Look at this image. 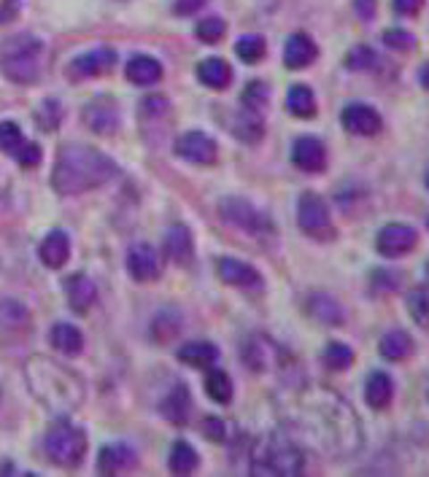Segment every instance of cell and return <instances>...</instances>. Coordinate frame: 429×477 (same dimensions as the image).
Masks as SVG:
<instances>
[{
	"mask_svg": "<svg viewBox=\"0 0 429 477\" xmlns=\"http://www.w3.org/2000/svg\"><path fill=\"white\" fill-rule=\"evenodd\" d=\"M378 63H381V57L370 46H354L346 54V68L349 71H375Z\"/></svg>",
	"mask_w": 429,
	"mask_h": 477,
	"instance_id": "obj_41",
	"label": "cell"
},
{
	"mask_svg": "<svg viewBox=\"0 0 429 477\" xmlns=\"http://www.w3.org/2000/svg\"><path fill=\"white\" fill-rule=\"evenodd\" d=\"M306 469V453L283 431L262 437L251 453V474L267 477H298Z\"/></svg>",
	"mask_w": 429,
	"mask_h": 477,
	"instance_id": "obj_4",
	"label": "cell"
},
{
	"mask_svg": "<svg viewBox=\"0 0 429 477\" xmlns=\"http://www.w3.org/2000/svg\"><path fill=\"white\" fill-rule=\"evenodd\" d=\"M165 254L171 262L176 264H189L195 256V243H192V232L184 224H176L165 232Z\"/></svg>",
	"mask_w": 429,
	"mask_h": 477,
	"instance_id": "obj_22",
	"label": "cell"
},
{
	"mask_svg": "<svg viewBox=\"0 0 429 477\" xmlns=\"http://www.w3.org/2000/svg\"><path fill=\"white\" fill-rule=\"evenodd\" d=\"M176 154L189 165H214L216 163V140L200 130H189L176 140Z\"/></svg>",
	"mask_w": 429,
	"mask_h": 477,
	"instance_id": "obj_10",
	"label": "cell"
},
{
	"mask_svg": "<svg viewBox=\"0 0 429 477\" xmlns=\"http://www.w3.org/2000/svg\"><path fill=\"white\" fill-rule=\"evenodd\" d=\"M306 307H308L314 322H319L324 327H341L346 322V310L330 294H311L308 302H306Z\"/></svg>",
	"mask_w": 429,
	"mask_h": 477,
	"instance_id": "obj_20",
	"label": "cell"
},
{
	"mask_svg": "<svg viewBox=\"0 0 429 477\" xmlns=\"http://www.w3.org/2000/svg\"><path fill=\"white\" fill-rule=\"evenodd\" d=\"M203 4H206V0H176L173 12H176L179 17H187V14H192V12H198Z\"/></svg>",
	"mask_w": 429,
	"mask_h": 477,
	"instance_id": "obj_51",
	"label": "cell"
},
{
	"mask_svg": "<svg viewBox=\"0 0 429 477\" xmlns=\"http://www.w3.org/2000/svg\"><path fill=\"white\" fill-rule=\"evenodd\" d=\"M370 286L375 291H397L402 286V272H394V270H375L370 275Z\"/></svg>",
	"mask_w": 429,
	"mask_h": 477,
	"instance_id": "obj_45",
	"label": "cell"
},
{
	"mask_svg": "<svg viewBox=\"0 0 429 477\" xmlns=\"http://www.w3.org/2000/svg\"><path fill=\"white\" fill-rule=\"evenodd\" d=\"M49 340H52V346H55L60 354H65V356H79L81 348H84V338H81V332H79L73 324H65V322L52 327Z\"/></svg>",
	"mask_w": 429,
	"mask_h": 477,
	"instance_id": "obj_32",
	"label": "cell"
},
{
	"mask_svg": "<svg viewBox=\"0 0 429 477\" xmlns=\"http://www.w3.org/2000/svg\"><path fill=\"white\" fill-rule=\"evenodd\" d=\"M22 143H25V135L17 121H0V151L9 156H17Z\"/></svg>",
	"mask_w": 429,
	"mask_h": 477,
	"instance_id": "obj_40",
	"label": "cell"
},
{
	"mask_svg": "<svg viewBox=\"0 0 429 477\" xmlns=\"http://www.w3.org/2000/svg\"><path fill=\"white\" fill-rule=\"evenodd\" d=\"M203 434L211 439V442H222L227 437V426L222 418H206L203 421Z\"/></svg>",
	"mask_w": 429,
	"mask_h": 477,
	"instance_id": "obj_47",
	"label": "cell"
},
{
	"mask_svg": "<svg viewBox=\"0 0 429 477\" xmlns=\"http://www.w3.org/2000/svg\"><path fill=\"white\" fill-rule=\"evenodd\" d=\"M114 65H116V52H111V49H95V52L79 57V60H73L68 76H71V79L103 76V73H108Z\"/></svg>",
	"mask_w": 429,
	"mask_h": 477,
	"instance_id": "obj_19",
	"label": "cell"
},
{
	"mask_svg": "<svg viewBox=\"0 0 429 477\" xmlns=\"http://www.w3.org/2000/svg\"><path fill=\"white\" fill-rule=\"evenodd\" d=\"M25 381L30 394L49 413L68 415L84 402V381L49 356H30L25 362Z\"/></svg>",
	"mask_w": 429,
	"mask_h": 477,
	"instance_id": "obj_3",
	"label": "cell"
},
{
	"mask_svg": "<svg viewBox=\"0 0 429 477\" xmlns=\"http://www.w3.org/2000/svg\"><path fill=\"white\" fill-rule=\"evenodd\" d=\"M267 100H270V87H267L265 81H251V84L243 89V95H240L243 108H251V111H257V113L265 111Z\"/></svg>",
	"mask_w": 429,
	"mask_h": 477,
	"instance_id": "obj_39",
	"label": "cell"
},
{
	"mask_svg": "<svg viewBox=\"0 0 429 477\" xmlns=\"http://www.w3.org/2000/svg\"><path fill=\"white\" fill-rule=\"evenodd\" d=\"M426 224H429V222H426Z\"/></svg>",
	"mask_w": 429,
	"mask_h": 477,
	"instance_id": "obj_58",
	"label": "cell"
},
{
	"mask_svg": "<svg viewBox=\"0 0 429 477\" xmlns=\"http://www.w3.org/2000/svg\"><path fill=\"white\" fill-rule=\"evenodd\" d=\"M230 130H232L243 143H257V140H262V135H265V119H262V113H257V111H251V108H240V111L235 113Z\"/></svg>",
	"mask_w": 429,
	"mask_h": 477,
	"instance_id": "obj_29",
	"label": "cell"
},
{
	"mask_svg": "<svg viewBox=\"0 0 429 477\" xmlns=\"http://www.w3.org/2000/svg\"><path fill=\"white\" fill-rule=\"evenodd\" d=\"M316 57H319V46L308 33L290 36V41L283 46V65L290 71H303V68L314 65Z\"/></svg>",
	"mask_w": 429,
	"mask_h": 477,
	"instance_id": "obj_16",
	"label": "cell"
},
{
	"mask_svg": "<svg viewBox=\"0 0 429 477\" xmlns=\"http://www.w3.org/2000/svg\"><path fill=\"white\" fill-rule=\"evenodd\" d=\"M17 12H20V0H0V25L12 22Z\"/></svg>",
	"mask_w": 429,
	"mask_h": 477,
	"instance_id": "obj_49",
	"label": "cell"
},
{
	"mask_svg": "<svg viewBox=\"0 0 429 477\" xmlns=\"http://www.w3.org/2000/svg\"><path fill=\"white\" fill-rule=\"evenodd\" d=\"M286 108H290V113L298 116V119L316 116V95H314V89L306 87V84H292L290 92H286Z\"/></svg>",
	"mask_w": 429,
	"mask_h": 477,
	"instance_id": "obj_30",
	"label": "cell"
},
{
	"mask_svg": "<svg viewBox=\"0 0 429 477\" xmlns=\"http://www.w3.org/2000/svg\"><path fill=\"white\" fill-rule=\"evenodd\" d=\"M378 351H381V356L389 359V362H405V359L413 354V338H410V332H405V330H389V332L381 338Z\"/></svg>",
	"mask_w": 429,
	"mask_h": 477,
	"instance_id": "obj_28",
	"label": "cell"
},
{
	"mask_svg": "<svg viewBox=\"0 0 429 477\" xmlns=\"http://www.w3.org/2000/svg\"><path fill=\"white\" fill-rule=\"evenodd\" d=\"M265 52H267V44H265V38H259V36H243V38L235 44V54H238L243 63H248V65L259 63V60L265 57Z\"/></svg>",
	"mask_w": 429,
	"mask_h": 477,
	"instance_id": "obj_38",
	"label": "cell"
},
{
	"mask_svg": "<svg viewBox=\"0 0 429 477\" xmlns=\"http://www.w3.org/2000/svg\"><path fill=\"white\" fill-rule=\"evenodd\" d=\"M198 464H200L198 450H195L189 442H184V439L173 442V448H171V458H168V466H171L173 474H192V472L198 469Z\"/></svg>",
	"mask_w": 429,
	"mask_h": 477,
	"instance_id": "obj_33",
	"label": "cell"
},
{
	"mask_svg": "<svg viewBox=\"0 0 429 477\" xmlns=\"http://www.w3.org/2000/svg\"><path fill=\"white\" fill-rule=\"evenodd\" d=\"M44 44L36 36H14L0 46V71L14 84H33L41 73Z\"/></svg>",
	"mask_w": 429,
	"mask_h": 477,
	"instance_id": "obj_5",
	"label": "cell"
},
{
	"mask_svg": "<svg viewBox=\"0 0 429 477\" xmlns=\"http://www.w3.org/2000/svg\"><path fill=\"white\" fill-rule=\"evenodd\" d=\"M143 113H165L168 111V100L165 97H149V100H143Z\"/></svg>",
	"mask_w": 429,
	"mask_h": 477,
	"instance_id": "obj_50",
	"label": "cell"
},
{
	"mask_svg": "<svg viewBox=\"0 0 429 477\" xmlns=\"http://www.w3.org/2000/svg\"><path fill=\"white\" fill-rule=\"evenodd\" d=\"M216 272L227 286H238V289H262L265 286L259 270H254L251 264L232 259V256H222L216 262Z\"/></svg>",
	"mask_w": 429,
	"mask_h": 477,
	"instance_id": "obj_15",
	"label": "cell"
},
{
	"mask_svg": "<svg viewBox=\"0 0 429 477\" xmlns=\"http://www.w3.org/2000/svg\"><path fill=\"white\" fill-rule=\"evenodd\" d=\"M322 362L327 364V370L343 372V370H349L354 364V351L346 343H341V340H330L327 348H324V354H322Z\"/></svg>",
	"mask_w": 429,
	"mask_h": 477,
	"instance_id": "obj_35",
	"label": "cell"
},
{
	"mask_svg": "<svg viewBox=\"0 0 429 477\" xmlns=\"http://www.w3.org/2000/svg\"><path fill=\"white\" fill-rule=\"evenodd\" d=\"M405 305H408V313H410L413 322H416L421 330H429V283L413 289V291L408 294Z\"/></svg>",
	"mask_w": 429,
	"mask_h": 477,
	"instance_id": "obj_34",
	"label": "cell"
},
{
	"mask_svg": "<svg viewBox=\"0 0 429 477\" xmlns=\"http://www.w3.org/2000/svg\"><path fill=\"white\" fill-rule=\"evenodd\" d=\"M160 256L152 246L147 243H135L130 251H127V272L138 280V283H149V280H157L160 278Z\"/></svg>",
	"mask_w": 429,
	"mask_h": 477,
	"instance_id": "obj_14",
	"label": "cell"
},
{
	"mask_svg": "<svg viewBox=\"0 0 429 477\" xmlns=\"http://www.w3.org/2000/svg\"><path fill=\"white\" fill-rule=\"evenodd\" d=\"M426 272H429V262H426Z\"/></svg>",
	"mask_w": 429,
	"mask_h": 477,
	"instance_id": "obj_55",
	"label": "cell"
},
{
	"mask_svg": "<svg viewBox=\"0 0 429 477\" xmlns=\"http://www.w3.org/2000/svg\"><path fill=\"white\" fill-rule=\"evenodd\" d=\"M416 246H418V232L410 224H402V222H391V224L381 227L378 235H375V251L386 259L405 256Z\"/></svg>",
	"mask_w": 429,
	"mask_h": 477,
	"instance_id": "obj_9",
	"label": "cell"
},
{
	"mask_svg": "<svg viewBox=\"0 0 429 477\" xmlns=\"http://www.w3.org/2000/svg\"><path fill=\"white\" fill-rule=\"evenodd\" d=\"M65 294H68V302L76 313H87L97 299V289L87 275H71L65 280Z\"/></svg>",
	"mask_w": 429,
	"mask_h": 477,
	"instance_id": "obj_25",
	"label": "cell"
},
{
	"mask_svg": "<svg viewBox=\"0 0 429 477\" xmlns=\"http://www.w3.org/2000/svg\"><path fill=\"white\" fill-rule=\"evenodd\" d=\"M135 450L130 445H122V442H111L100 450L97 456V472L105 474V477H114V474H122L127 469L135 466Z\"/></svg>",
	"mask_w": 429,
	"mask_h": 477,
	"instance_id": "obj_18",
	"label": "cell"
},
{
	"mask_svg": "<svg viewBox=\"0 0 429 477\" xmlns=\"http://www.w3.org/2000/svg\"><path fill=\"white\" fill-rule=\"evenodd\" d=\"M17 163L22 168H36L41 163V146L38 143H22L17 151Z\"/></svg>",
	"mask_w": 429,
	"mask_h": 477,
	"instance_id": "obj_46",
	"label": "cell"
},
{
	"mask_svg": "<svg viewBox=\"0 0 429 477\" xmlns=\"http://www.w3.org/2000/svg\"><path fill=\"white\" fill-rule=\"evenodd\" d=\"M243 362L254 372H267L278 362V348L265 335H254L243 343Z\"/></svg>",
	"mask_w": 429,
	"mask_h": 477,
	"instance_id": "obj_17",
	"label": "cell"
},
{
	"mask_svg": "<svg viewBox=\"0 0 429 477\" xmlns=\"http://www.w3.org/2000/svg\"><path fill=\"white\" fill-rule=\"evenodd\" d=\"M219 213L230 227H238V230L248 232L251 238H270L275 232L270 216L262 213L259 208H254L243 197H224L222 205H219Z\"/></svg>",
	"mask_w": 429,
	"mask_h": 477,
	"instance_id": "obj_7",
	"label": "cell"
},
{
	"mask_svg": "<svg viewBox=\"0 0 429 477\" xmlns=\"http://www.w3.org/2000/svg\"><path fill=\"white\" fill-rule=\"evenodd\" d=\"M426 189H429V171H426Z\"/></svg>",
	"mask_w": 429,
	"mask_h": 477,
	"instance_id": "obj_54",
	"label": "cell"
},
{
	"mask_svg": "<svg viewBox=\"0 0 429 477\" xmlns=\"http://www.w3.org/2000/svg\"><path fill=\"white\" fill-rule=\"evenodd\" d=\"M114 176H116V165L111 156H105L103 151H97L92 146L68 143L57 154L52 187H55V192L71 197V195L97 189V187L108 184Z\"/></svg>",
	"mask_w": 429,
	"mask_h": 477,
	"instance_id": "obj_2",
	"label": "cell"
},
{
	"mask_svg": "<svg viewBox=\"0 0 429 477\" xmlns=\"http://www.w3.org/2000/svg\"><path fill=\"white\" fill-rule=\"evenodd\" d=\"M341 121L351 135H359V138H373L383 127V116L367 103H349L341 111Z\"/></svg>",
	"mask_w": 429,
	"mask_h": 477,
	"instance_id": "obj_12",
	"label": "cell"
},
{
	"mask_svg": "<svg viewBox=\"0 0 429 477\" xmlns=\"http://www.w3.org/2000/svg\"><path fill=\"white\" fill-rule=\"evenodd\" d=\"M81 116H84V124L95 135H105L108 138V135H114L119 130V105L108 95H100V97L89 100Z\"/></svg>",
	"mask_w": 429,
	"mask_h": 477,
	"instance_id": "obj_11",
	"label": "cell"
},
{
	"mask_svg": "<svg viewBox=\"0 0 429 477\" xmlns=\"http://www.w3.org/2000/svg\"><path fill=\"white\" fill-rule=\"evenodd\" d=\"M391 399H394V381L381 370L370 372L367 383H365V402L373 410H386L391 405Z\"/></svg>",
	"mask_w": 429,
	"mask_h": 477,
	"instance_id": "obj_24",
	"label": "cell"
},
{
	"mask_svg": "<svg viewBox=\"0 0 429 477\" xmlns=\"http://www.w3.org/2000/svg\"><path fill=\"white\" fill-rule=\"evenodd\" d=\"M189 407H192V399H189L187 386H184V383H176L173 391H168V397L163 399L160 413H163L171 423L181 426V423H187V418H189Z\"/></svg>",
	"mask_w": 429,
	"mask_h": 477,
	"instance_id": "obj_27",
	"label": "cell"
},
{
	"mask_svg": "<svg viewBox=\"0 0 429 477\" xmlns=\"http://www.w3.org/2000/svg\"><path fill=\"white\" fill-rule=\"evenodd\" d=\"M38 256H41V262H44L46 267L60 270V267L68 262V256H71V240H68V235L60 232V230L49 232V235L41 240V246H38Z\"/></svg>",
	"mask_w": 429,
	"mask_h": 477,
	"instance_id": "obj_23",
	"label": "cell"
},
{
	"mask_svg": "<svg viewBox=\"0 0 429 477\" xmlns=\"http://www.w3.org/2000/svg\"><path fill=\"white\" fill-rule=\"evenodd\" d=\"M426 399H429V389H426Z\"/></svg>",
	"mask_w": 429,
	"mask_h": 477,
	"instance_id": "obj_56",
	"label": "cell"
},
{
	"mask_svg": "<svg viewBox=\"0 0 429 477\" xmlns=\"http://www.w3.org/2000/svg\"><path fill=\"white\" fill-rule=\"evenodd\" d=\"M124 76L130 84L135 87H152L163 79V65L155 60V57H147V54H135L127 60L124 65Z\"/></svg>",
	"mask_w": 429,
	"mask_h": 477,
	"instance_id": "obj_21",
	"label": "cell"
},
{
	"mask_svg": "<svg viewBox=\"0 0 429 477\" xmlns=\"http://www.w3.org/2000/svg\"><path fill=\"white\" fill-rule=\"evenodd\" d=\"M418 84L429 92V63H426V65H421V71H418Z\"/></svg>",
	"mask_w": 429,
	"mask_h": 477,
	"instance_id": "obj_53",
	"label": "cell"
},
{
	"mask_svg": "<svg viewBox=\"0 0 429 477\" xmlns=\"http://www.w3.org/2000/svg\"><path fill=\"white\" fill-rule=\"evenodd\" d=\"M44 450H46V458L55 466L73 469V466L81 464V458L87 453V437L79 426L60 418L49 426V431L44 437Z\"/></svg>",
	"mask_w": 429,
	"mask_h": 477,
	"instance_id": "obj_6",
	"label": "cell"
},
{
	"mask_svg": "<svg viewBox=\"0 0 429 477\" xmlns=\"http://www.w3.org/2000/svg\"><path fill=\"white\" fill-rule=\"evenodd\" d=\"M216 359H219V348L214 343H206V340H192V343H184L179 348V362H184L195 370L214 367Z\"/></svg>",
	"mask_w": 429,
	"mask_h": 477,
	"instance_id": "obj_26",
	"label": "cell"
},
{
	"mask_svg": "<svg viewBox=\"0 0 429 477\" xmlns=\"http://www.w3.org/2000/svg\"><path fill=\"white\" fill-rule=\"evenodd\" d=\"M198 38L203 41V44H219L222 38H224V33H227V25H224V20H219V17H206V20H200L198 22Z\"/></svg>",
	"mask_w": 429,
	"mask_h": 477,
	"instance_id": "obj_42",
	"label": "cell"
},
{
	"mask_svg": "<svg viewBox=\"0 0 429 477\" xmlns=\"http://www.w3.org/2000/svg\"><path fill=\"white\" fill-rule=\"evenodd\" d=\"M383 44H386L389 49H394V52H402V54H408V52H413V49L418 46L416 36L408 33V30H402V28H389V30L383 33Z\"/></svg>",
	"mask_w": 429,
	"mask_h": 477,
	"instance_id": "obj_43",
	"label": "cell"
},
{
	"mask_svg": "<svg viewBox=\"0 0 429 477\" xmlns=\"http://www.w3.org/2000/svg\"><path fill=\"white\" fill-rule=\"evenodd\" d=\"M357 12H359V17L367 22V20H373V14H375V0H357Z\"/></svg>",
	"mask_w": 429,
	"mask_h": 477,
	"instance_id": "obj_52",
	"label": "cell"
},
{
	"mask_svg": "<svg viewBox=\"0 0 429 477\" xmlns=\"http://www.w3.org/2000/svg\"><path fill=\"white\" fill-rule=\"evenodd\" d=\"M278 415L292 434L332 461L354 458L365 445L357 410L346 397L327 386L295 383L278 394Z\"/></svg>",
	"mask_w": 429,
	"mask_h": 477,
	"instance_id": "obj_1",
	"label": "cell"
},
{
	"mask_svg": "<svg viewBox=\"0 0 429 477\" xmlns=\"http://www.w3.org/2000/svg\"><path fill=\"white\" fill-rule=\"evenodd\" d=\"M298 224L314 240H332L335 238V224H332V216H330V205L316 192H303L300 195Z\"/></svg>",
	"mask_w": 429,
	"mask_h": 477,
	"instance_id": "obj_8",
	"label": "cell"
},
{
	"mask_svg": "<svg viewBox=\"0 0 429 477\" xmlns=\"http://www.w3.org/2000/svg\"><path fill=\"white\" fill-rule=\"evenodd\" d=\"M36 119H38V124H41L46 132L57 130L60 121H63V105H60L57 100H46V103L36 111Z\"/></svg>",
	"mask_w": 429,
	"mask_h": 477,
	"instance_id": "obj_44",
	"label": "cell"
},
{
	"mask_svg": "<svg viewBox=\"0 0 429 477\" xmlns=\"http://www.w3.org/2000/svg\"><path fill=\"white\" fill-rule=\"evenodd\" d=\"M206 391H208V397L214 402L227 405L232 399V381H230V375L222 372V370H211V375L206 378Z\"/></svg>",
	"mask_w": 429,
	"mask_h": 477,
	"instance_id": "obj_37",
	"label": "cell"
},
{
	"mask_svg": "<svg viewBox=\"0 0 429 477\" xmlns=\"http://www.w3.org/2000/svg\"><path fill=\"white\" fill-rule=\"evenodd\" d=\"M198 79L211 89H227L232 81V68L222 57H211L198 65Z\"/></svg>",
	"mask_w": 429,
	"mask_h": 477,
	"instance_id": "obj_31",
	"label": "cell"
},
{
	"mask_svg": "<svg viewBox=\"0 0 429 477\" xmlns=\"http://www.w3.org/2000/svg\"><path fill=\"white\" fill-rule=\"evenodd\" d=\"M0 397H4V394H0Z\"/></svg>",
	"mask_w": 429,
	"mask_h": 477,
	"instance_id": "obj_57",
	"label": "cell"
},
{
	"mask_svg": "<svg viewBox=\"0 0 429 477\" xmlns=\"http://www.w3.org/2000/svg\"><path fill=\"white\" fill-rule=\"evenodd\" d=\"M391 6H394L397 14H402V17H413V14L421 12L424 0H391Z\"/></svg>",
	"mask_w": 429,
	"mask_h": 477,
	"instance_id": "obj_48",
	"label": "cell"
},
{
	"mask_svg": "<svg viewBox=\"0 0 429 477\" xmlns=\"http://www.w3.org/2000/svg\"><path fill=\"white\" fill-rule=\"evenodd\" d=\"M179 330H181V318H179V313H173V310H163V313L155 315V322H152V338H155L157 343H168L171 338L179 335Z\"/></svg>",
	"mask_w": 429,
	"mask_h": 477,
	"instance_id": "obj_36",
	"label": "cell"
},
{
	"mask_svg": "<svg viewBox=\"0 0 429 477\" xmlns=\"http://www.w3.org/2000/svg\"><path fill=\"white\" fill-rule=\"evenodd\" d=\"M292 163L303 173H322L327 168V148L319 138L303 135L292 146Z\"/></svg>",
	"mask_w": 429,
	"mask_h": 477,
	"instance_id": "obj_13",
	"label": "cell"
}]
</instances>
